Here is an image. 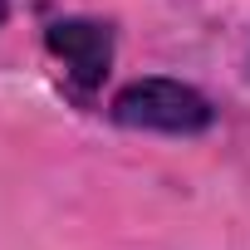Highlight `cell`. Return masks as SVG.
Returning a JSON list of instances; mask_svg holds the SVG:
<instances>
[{
    "label": "cell",
    "mask_w": 250,
    "mask_h": 250,
    "mask_svg": "<svg viewBox=\"0 0 250 250\" xmlns=\"http://www.w3.org/2000/svg\"><path fill=\"white\" fill-rule=\"evenodd\" d=\"M108 118L118 128H128V133L201 138L216 123V108H211V98L196 83H182V79H167V74H147V79H133V83H123L113 93Z\"/></svg>",
    "instance_id": "1"
},
{
    "label": "cell",
    "mask_w": 250,
    "mask_h": 250,
    "mask_svg": "<svg viewBox=\"0 0 250 250\" xmlns=\"http://www.w3.org/2000/svg\"><path fill=\"white\" fill-rule=\"evenodd\" d=\"M44 49L64 64V74L74 79L79 93L103 88V79L113 69V30L103 20H83V15L49 20L44 25Z\"/></svg>",
    "instance_id": "2"
},
{
    "label": "cell",
    "mask_w": 250,
    "mask_h": 250,
    "mask_svg": "<svg viewBox=\"0 0 250 250\" xmlns=\"http://www.w3.org/2000/svg\"><path fill=\"white\" fill-rule=\"evenodd\" d=\"M10 20V0H0V25H5Z\"/></svg>",
    "instance_id": "3"
}]
</instances>
